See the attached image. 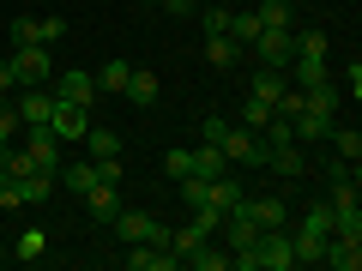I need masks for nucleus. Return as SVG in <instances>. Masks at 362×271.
I'll list each match as a JSON object with an SVG mask.
<instances>
[{"label":"nucleus","instance_id":"9b49d317","mask_svg":"<svg viewBox=\"0 0 362 271\" xmlns=\"http://www.w3.org/2000/svg\"><path fill=\"white\" fill-rule=\"evenodd\" d=\"M54 97H61V103H97V78L90 73H78V66H61V90H54Z\"/></svg>","mask_w":362,"mask_h":271},{"label":"nucleus","instance_id":"5701e85b","mask_svg":"<svg viewBox=\"0 0 362 271\" xmlns=\"http://www.w3.org/2000/svg\"><path fill=\"white\" fill-rule=\"evenodd\" d=\"M127 73H133L127 61H103L97 73H90V78H97V97H109V90H121V85H127Z\"/></svg>","mask_w":362,"mask_h":271},{"label":"nucleus","instance_id":"7ed1b4c3","mask_svg":"<svg viewBox=\"0 0 362 271\" xmlns=\"http://www.w3.org/2000/svg\"><path fill=\"white\" fill-rule=\"evenodd\" d=\"M254 271H296L290 229H259V241H254Z\"/></svg>","mask_w":362,"mask_h":271},{"label":"nucleus","instance_id":"2f4dec72","mask_svg":"<svg viewBox=\"0 0 362 271\" xmlns=\"http://www.w3.org/2000/svg\"><path fill=\"white\" fill-rule=\"evenodd\" d=\"M266 121H272V103H259V97H247V109H242V127H247V133H259Z\"/></svg>","mask_w":362,"mask_h":271},{"label":"nucleus","instance_id":"f257e3e1","mask_svg":"<svg viewBox=\"0 0 362 271\" xmlns=\"http://www.w3.org/2000/svg\"><path fill=\"white\" fill-rule=\"evenodd\" d=\"M13 73H18V85H49L54 78V49L49 42H18L13 49Z\"/></svg>","mask_w":362,"mask_h":271},{"label":"nucleus","instance_id":"ddd939ff","mask_svg":"<svg viewBox=\"0 0 362 271\" xmlns=\"http://www.w3.org/2000/svg\"><path fill=\"white\" fill-rule=\"evenodd\" d=\"M290 127H296V145H320L326 133H332V115H320V109H308V103H302L296 115H290Z\"/></svg>","mask_w":362,"mask_h":271},{"label":"nucleus","instance_id":"e433bc0d","mask_svg":"<svg viewBox=\"0 0 362 271\" xmlns=\"http://www.w3.org/2000/svg\"><path fill=\"white\" fill-rule=\"evenodd\" d=\"M338 85H344V97H362V66L350 61V66H344V78H338Z\"/></svg>","mask_w":362,"mask_h":271},{"label":"nucleus","instance_id":"4468645a","mask_svg":"<svg viewBox=\"0 0 362 271\" xmlns=\"http://www.w3.org/2000/svg\"><path fill=\"white\" fill-rule=\"evenodd\" d=\"M302 103L338 121V109H344V85H338V78H320V85H308V90H302Z\"/></svg>","mask_w":362,"mask_h":271},{"label":"nucleus","instance_id":"a211bd4d","mask_svg":"<svg viewBox=\"0 0 362 271\" xmlns=\"http://www.w3.org/2000/svg\"><path fill=\"white\" fill-rule=\"evenodd\" d=\"M18 193H25V205H49L54 199V175L49 169H30V175H18Z\"/></svg>","mask_w":362,"mask_h":271},{"label":"nucleus","instance_id":"a19ab883","mask_svg":"<svg viewBox=\"0 0 362 271\" xmlns=\"http://www.w3.org/2000/svg\"><path fill=\"white\" fill-rule=\"evenodd\" d=\"M157 6H175V0H157Z\"/></svg>","mask_w":362,"mask_h":271},{"label":"nucleus","instance_id":"aec40b11","mask_svg":"<svg viewBox=\"0 0 362 271\" xmlns=\"http://www.w3.org/2000/svg\"><path fill=\"white\" fill-rule=\"evenodd\" d=\"M223 169H235V163H230V157H223L218 145L206 139V145H199V151H194V175H199V181H218Z\"/></svg>","mask_w":362,"mask_h":271},{"label":"nucleus","instance_id":"39448f33","mask_svg":"<svg viewBox=\"0 0 362 271\" xmlns=\"http://www.w3.org/2000/svg\"><path fill=\"white\" fill-rule=\"evenodd\" d=\"M25 151H30V169H49L61 175V133L42 121V127H25Z\"/></svg>","mask_w":362,"mask_h":271},{"label":"nucleus","instance_id":"4be33fe9","mask_svg":"<svg viewBox=\"0 0 362 271\" xmlns=\"http://www.w3.org/2000/svg\"><path fill=\"white\" fill-rule=\"evenodd\" d=\"M242 42H235V37H206V61L211 66H235V61H242Z\"/></svg>","mask_w":362,"mask_h":271},{"label":"nucleus","instance_id":"f03ea898","mask_svg":"<svg viewBox=\"0 0 362 271\" xmlns=\"http://www.w3.org/2000/svg\"><path fill=\"white\" fill-rule=\"evenodd\" d=\"M218 151L230 157V163H247V169H266V145H259V133H247V127H223L218 133Z\"/></svg>","mask_w":362,"mask_h":271},{"label":"nucleus","instance_id":"473e14b6","mask_svg":"<svg viewBox=\"0 0 362 271\" xmlns=\"http://www.w3.org/2000/svg\"><path fill=\"white\" fill-rule=\"evenodd\" d=\"M61 37H66V18H61V13H54V18H37V42H49V49H54Z\"/></svg>","mask_w":362,"mask_h":271},{"label":"nucleus","instance_id":"c85d7f7f","mask_svg":"<svg viewBox=\"0 0 362 271\" xmlns=\"http://www.w3.org/2000/svg\"><path fill=\"white\" fill-rule=\"evenodd\" d=\"M42 247H49V235H42V229H25V235H18V253H13V259L37 265V259H42Z\"/></svg>","mask_w":362,"mask_h":271},{"label":"nucleus","instance_id":"bb28decb","mask_svg":"<svg viewBox=\"0 0 362 271\" xmlns=\"http://www.w3.org/2000/svg\"><path fill=\"white\" fill-rule=\"evenodd\" d=\"M181 265H194V271H230V253H211V241H206V247H194V253L181 259Z\"/></svg>","mask_w":362,"mask_h":271},{"label":"nucleus","instance_id":"20e7f679","mask_svg":"<svg viewBox=\"0 0 362 271\" xmlns=\"http://www.w3.org/2000/svg\"><path fill=\"white\" fill-rule=\"evenodd\" d=\"M247 54H254L259 66H278V73H290V61H296V42H290V30H259V37L247 42Z\"/></svg>","mask_w":362,"mask_h":271},{"label":"nucleus","instance_id":"7c9ffc66","mask_svg":"<svg viewBox=\"0 0 362 271\" xmlns=\"http://www.w3.org/2000/svg\"><path fill=\"white\" fill-rule=\"evenodd\" d=\"M163 175H169V181L194 175V151H163Z\"/></svg>","mask_w":362,"mask_h":271},{"label":"nucleus","instance_id":"412c9836","mask_svg":"<svg viewBox=\"0 0 362 271\" xmlns=\"http://www.w3.org/2000/svg\"><path fill=\"white\" fill-rule=\"evenodd\" d=\"M121 90H127V97H133L139 109H151V103H157V73H145V66H133V73H127V85H121Z\"/></svg>","mask_w":362,"mask_h":271},{"label":"nucleus","instance_id":"58836bf2","mask_svg":"<svg viewBox=\"0 0 362 271\" xmlns=\"http://www.w3.org/2000/svg\"><path fill=\"white\" fill-rule=\"evenodd\" d=\"M223 127H230V121H223V115H206V121H199V133H206L211 145H218V133H223Z\"/></svg>","mask_w":362,"mask_h":271},{"label":"nucleus","instance_id":"1a4fd4ad","mask_svg":"<svg viewBox=\"0 0 362 271\" xmlns=\"http://www.w3.org/2000/svg\"><path fill=\"white\" fill-rule=\"evenodd\" d=\"M49 127L61 133V145H73V139H85V133H90V109H85V103H61V97H54Z\"/></svg>","mask_w":362,"mask_h":271},{"label":"nucleus","instance_id":"393cba45","mask_svg":"<svg viewBox=\"0 0 362 271\" xmlns=\"http://www.w3.org/2000/svg\"><path fill=\"white\" fill-rule=\"evenodd\" d=\"M97 181H103V175H97V163H90V157H85V163H66V187H73L78 199H85Z\"/></svg>","mask_w":362,"mask_h":271},{"label":"nucleus","instance_id":"72a5a7b5","mask_svg":"<svg viewBox=\"0 0 362 271\" xmlns=\"http://www.w3.org/2000/svg\"><path fill=\"white\" fill-rule=\"evenodd\" d=\"M199 18H206V37H230V13H218L211 0H206V13H199Z\"/></svg>","mask_w":362,"mask_h":271},{"label":"nucleus","instance_id":"423d86ee","mask_svg":"<svg viewBox=\"0 0 362 271\" xmlns=\"http://www.w3.org/2000/svg\"><path fill=\"white\" fill-rule=\"evenodd\" d=\"M242 211L259 229H290V199L284 193H242Z\"/></svg>","mask_w":362,"mask_h":271},{"label":"nucleus","instance_id":"0eeeda50","mask_svg":"<svg viewBox=\"0 0 362 271\" xmlns=\"http://www.w3.org/2000/svg\"><path fill=\"white\" fill-rule=\"evenodd\" d=\"M121 265H127V271H175L181 259H175L169 241H133L127 253H121Z\"/></svg>","mask_w":362,"mask_h":271},{"label":"nucleus","instance_id":"6e6552de","mask_svg":"<svg viewBox=\"0 0 362 271\" xmlns=\"http://www.w3.org/2000/svg\"><path fill=\"white\" fill-rule=\"evenodd\" d=\"M115 235H121L127 247H133V241H169V229L151 217V211H115Z\"/></svg>","mask_w":362,"mask_h":271},{"label":"nucleus","instance_id":"cd10ccee","mask_svg":"<svg viewBox=\"0 0 362 271\" xmlns=\"http://www.w3.org/2000/svg\"><path fill=\"white\" fill-rule=\"evenodd\" d=\"M302 229L326 241V235H332V205H308V211H302Z\"/></svg>","mask_w":362,"mask_h":271},{"label":"nucleus","instance_id":"2eb2a0df","mask_svg":"<svg viewBox=\"0 0 362 271\" xmlns=\"http://www.w3.org/2000/svg\"><path fill=\"white\" fill-rule=\"evenodd\" d=\"M254 18H259V30H296V6L290 0H259Z\"/></svg>","mask_w":362,"mask_h":271},{"label":"nucleus","instance_id":"f3484780","mask_svg":"<svg viewBox=\"0 0 362 271\" xmlns=\"http://www.w3.org/2000/svg\"><path fill=\"white\" fill-rule=\"evenodd\" d=\"M266 169H278L284 181H302L308 157H302V145H278V151H266Z\"/></svg>","mask_w":362,"mask_h":271},{"label":"nucleus","instance_id":"c756f323","mask_svg":"<svg viewBox=\"0 0 362 271\" xmlns=\"http://www.w3.org/2000/svg\"><path fill=\"white\" fill-rule=\"evenodd\" d=\"M230 37L242 42V49H247V42L259 37V18H254V13H230Z\"/></svg>","mask_w":362,"mask_h":271},{"label":"nucleus","instance_id":"6ab92c4d","mask_svg":"<svg viewBox=\"0 0 362 271\" xmlns=\"http://www.w3.org/2000/svg\"><path fill=\"white\" fill-rule=\"evenodd\" d=\"M85 205H90V217H97V223H115V211H121V193L109 187V181H97V187L85 193Z\"/></svg>","mask_w":362,"mask_h":271},{"label":"nucleus","instance_id":"b1692460","mask_svg":"<svg viewBox=\"0 0 362 271\" xmlns=\"http://www.w3.org/2000/svg\"><path fill=\"white\" fill-rule=\"evenodd\" d=\"M326 139H332V151L344 157V163H356V157H362V133H356V127H338V121H332V133H326Z\"/></svg>","mask_w":362,"mask_h":271},{"label":"nucleus","instance_id":"c9c22d12","mask_svg":"<svg viewBox=\"0 0 362 271\" xmlns=\"http://www.w3.org/2000/svg\"><path fill=\"white\" fill-rule=\"evenodd\" d=\"M18 42H37V18H25V13L13 18V49H18Z\"/></svg>","mask_w":362,"mask_h":271},{"label":"nucleus","instance_id":"ea45409f","mask_svg":"<svg viewBox=\"0 0 362 271\" xmlns=\"http://www.w3.org/2000/svg\"><path fill=\"white\" fill-rule=\"evenodd\" d=\"M199 6H206V0H175V6H169V13H199Z\"/></svg>","mask_w":362,"mask_h":271},{"label":"nucleus","instance_id":"a878e982","mask_svg":"<svg viewBox=\"0 0 362 271\" xmlns=\"http://www.w3.org/2000/svg\"><path fill=\"white\" fill-rule=\"evenodd\" d=\"M85 145H90V157H121V133H109V127H97V121H90V133H85Z\"/></svg>","mask_w":362,"mask_h":271},{"label":"nucleus","instance_id":"9d476101","mask_svg":"<svg viewBox=\"0 0 362 271\" xmlns=\"http://www.w3.org/2000/svg\"><path fill=\"white\" fill-rule=\"evenodd\" d=\"M13 109H18V121H25V127H42V121L54 115V90H42V85H25Z\"/></svg>","mask_w":362,"mask_h":271},{"label":"nucleus","instance_id":"dca6fc26","mask_svg":"<svg viewBox=\"0 0 362 271\" xmlns=\"http://www.w3.org/2000/svg\"><path fill=\"white\" fill-rule=\"evenodd\" d=\"M290 42H296V54H302V61H326V49H332V37H326L320 25H302V30H290Z\"/></svg>","mask_w":362,"mask_h":271},{"label":"nucleus","instance_id":"f704fd0d","mask_svg":"<svg viewBox=\"0 0 362 271\" xmlns=\"http://www.w3.org/2000/svg\"><path fill=\"white\" fill-rule=\"evenodd\" d=\"M18 127H25V121H18V109H13V97H0V139H13Z\"/></svg>","mask_w":362,"mask_h":271},{"label":"nucleus","instance_id":"f8f14e48","mask_svg":"<svg viewBox=\"0 0 362 271\" xmlns=\"http://www.w3.org/2000/svg\"><path fill=\"white\" fill-rule=\"evenodd\" d=\"M218 229L230 235V253H242V247H254V241H259V223L247 217L242 205H235V211H223V223H218Z\"/></svg>","mask_w":362,"mask_h":271},{"label":"nucleus","instance_id":"4c0bfd02","mask_svg":"<svg viewBox=\"0 0 362 271\" xmlns=\"http://www.w3.org/2000/svg\"><path fill=\"white\" fill-rule=\"evenodd\" d=\"M18 90V73H13V54H6V61H0V97H13Z\"/></svg>","mask_w":362,"mask_h":271}]
</instances>
